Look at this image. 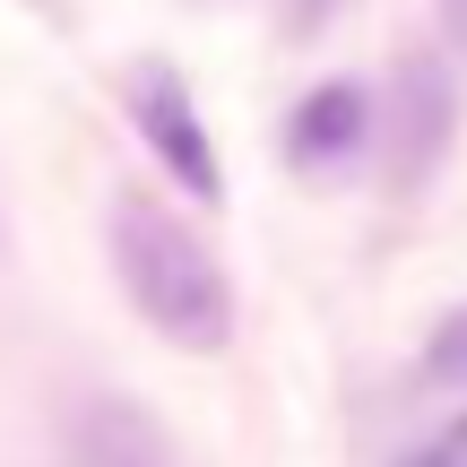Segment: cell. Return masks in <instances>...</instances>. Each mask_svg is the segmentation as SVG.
I'll return each mask as SVG.
<instances>
[{
    "label": "cell",
    "mask_w": 467,
    "mask_h": 467,
    "mask_svg": "<svg viewBox=\"0 0 467 467\" xmlns=\"http://www.w3.org/2000/svg\"><path fill=\"white\" fill-rule=\"evenodd\" d=\"M364 139H372V96L355 78L312 87V96L295 104V121H285V156H295V165H337V156H355Z\"/></svg>",
    "instance_id": "4"
},
{
    "label": "cell",
    "mask_w": 467,
    "mask_h": 467,
    "mask_svg": "<svg viewBox=\"0 0 467 467\" xmlns=\"http://www.w3.org/2000/svg\"><path fill=\"white\" fill-rule=\"evenodd\" d=\"M113 268L156 337H173L191 355H217L234 337V285H225L217 251L200 234H182V217H165L156 200L113 208Z\"/></svg>",
    "instance_id": "1"
},
{
    "label": "cell",
    "mask_w": 467,
    "mask_h": 467,
    "mask_svg": "<svg viewBox=\"0 0 467 467\" xmlns=\"http://www.w3.org/2000/svg\"><path fill=\"white\" fill-rule=\"evenodd\" d=\"M451 459H467V424H459V433H451Z\"/></svg>",
    "instance_id": "8"
},
{
    "label": "cell",
    "mask_w": 467,
    "mask_h": 467,
    "mask_svg": "<svg viewBox=\"0 0 467 467\" xmlns=\"http://www.w3.org/2000/svg\"><path fill=\"white\" fill-rule=\"evenodd\" d=\"M451 121H459V96H451V78H441V61H407L399 87H389V173H399L407 191L441 165Z\"/></svg>",
    "instance_id": "3"
},
{
    "label": "cell",
    "mask_w": 467,
    "mask_h": 467,
    "mask_svg": "<svg viewBox=\"0 0 467 467\" xmlns=\"http://www.w3.org/2000/svg\"><path fill=\"white\" fill-rule=\"evenodd\" d=\"M441 9V26H451V44H467V0H433Z\"/></svg>",
    "instance_id": "7"
},
{
    "label": "cell",
    "mask_w": 467,
    "mask_h": 467,
    "mask_svg": "<svg viewBox=\"0 0 467 467\" xmlns=\"http://www.w3.org/2000/svg\"><path fill=\"white\" fill-rule=\"evenodd\" d=\"M130 121H139V139L156 148V165L173 173V182L191 191V200H217V148H208V130H200V113H191V96H182V78L173 69H130Z\"/></svg>",
    "instance_id": "2"
},
{
    "label": "cell",
    "mask_w": 467,
    "mask_h": 467,
    "mask_svg": "<svg viewBox=\"0 0 467 467\" xmlns=\"http://www.w3.org/2000/svg\"><path fill=\"white\" fill-rule=\"evenodd\" d=\"M69 467H173V451L130 399H87L69 424Z\"/></svg>",
    "instance_id": "5"
},
{
    "label": "cell",
    "mask_w": 467,
    "mask_h": 467,
    "mask_svg": "<svg viewBox=\"0 0 467 467\" xmlns=\"http://www.w3.org/2000/svg\"><path fill=\"white\" fill-rule=\"evenodd\" d=\"M424 381H467V303L433 329V347H424Z\"/></svg>",
    "instance_id": "6"
}]
</instances>
